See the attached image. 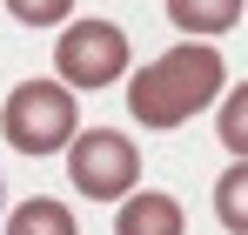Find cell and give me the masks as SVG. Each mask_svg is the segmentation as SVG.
<instances>
[{"instance_id":"obj_7","label":"cell","mask_w":248,"mask_h":235,"mask_svg":"<svg viewBox=\"0 0 248 235\" xmlns=\"http://www.w3.org/2000/svg\"><path fill=\"white\" fill-rule=\"evenodd\" d=\"M7 235H81V222L67 215V201H47V195H34V201H20L7 222H0Z\"/></svg>"},{"instance_id":"obj_1","label":"cell","mask_w":248,"mask_h":235,"mask_svg":"<svg viewBox=\"0 0 248 235\" xmlns=\"http://www.w3.org/2000/svg\"><path fill=\"white\" fill-rule=\"evenodd\" d=\"M228 94V61L208 47V40H181V47H168L155 54L141 74L127 81V115L141 121V128H181L188 115H202L208 101H221Z\"/></svg>"},{"instance_id":"obj_11","label":"cell","mask_w":248,"mask_h":235,"mask_svg":"<svg viewBox=\"0 0 248 235\" xmlns=\"http://www.w3.org/2000/svg\"><path fill=\"white\" fill-rule=\"evenodd\" d=\"M0 222H7V182H0Z\"/></svg>"},{"instance_id":"obj_3","label":"cell","mask_w":248,"mask_h":235,"mask_svg":"<svg viewBox=\"0 0 248 235\" xmlns=\"http://www.w3.org/2000/svg\"><path fill=\"white\" fill-rule=\"evenodd\" d=\"M67 182L87 201H127L141 188V148L121 128H81L67 141Z\"/></svg>"},{"instance_id":"obj_4","label":"cell","mask_w":248,"mask_h":235,"mask_svg":"<svg viewBox=\"0 0 248 235\" xmlns=\"http://www.w3.org/2000/svg\"><path fill=\"white\" fill-rule=\"evenodd\" d=\"M54 74H61V87H81V94L114 87L127 74V34L114 20H67L54 40Z\"/></svg>"},{"instance_id":"obj_9","label":"cell","mask_w":248,"mask_h":235,"mask_svg":"<svg viewBox=\"0 0 248 235\" xmlns=\"http://www.w3.org/2000/svg\"><path fill=\"white\" fill-rule=\"evenodd\" d=\"M215 134H221V148L235 161H248V81H235L228 94H221V115H215Z\"/></svg>"},{"instance_id":"obj_8","label":"cell","mask_w":248,"mask_h":235,"mask_svg":"<svg viewBox=\"0 0 248 235\" xmlns=\"http://www.w3.org/2000/svg\"><path fill=\"white\" fill-rule=\"evenodd\" d=\"M215 215H221L228 235H248V161L221 168V182H215Z\"/></svg>"},{"instance_id":"obj_5","label":"cell","mask_w":248,"mask_h":235,"mask_svg":"<svg viewBox=\"0 0 248 235\" xmlns=\"http://www.w3.org/2000/svg\"><path fill=\"white\" fill-rule=\"evenodd\" d=\"M114 235H188V215L161 188H134L121 201V215H114Z\"/></svg>"},{"instance_id":"obj_2","label":"cell","mask_w":248,"mask_h":235,"mask_svg":"<svg viewBox=\"0 0 248 235\" xmlns=\"http://www.w3.org/2000/svg\"><path fill=\"white\" fill-rule=\"evenodd\" d=\"M0 134H7L14 155H67V141L81 134L74 87H61V81H20L0 101Z\"/></svg>"},{"instance_id":"obj_10","label":"cell","mask_w":248,"mask_h":235,"mask_svg":"<svg viewBox=\"0 0 248 235\" xmlns=\"http://www.w3.org/2000/svg\"><path fill=\"white\" fill-rule=\"evenodd\" d=\"M7 14L20 27H67L74 20V0H7Z\"/></svg>"},{"instance_id":"obj_6","label":"cell","mask_w":248,"mask_h":235,"mask_svg":"<svg viewBox=\"0 0 248 235\" xmlns=\"http://www.w3.org/2000/svg\"><path fill=\"white\" fill-rule=\"evenodd\" d=\"M168 20L188 40H215L228 27H242V0H168Z\"/></svg>"}]
</instances>
